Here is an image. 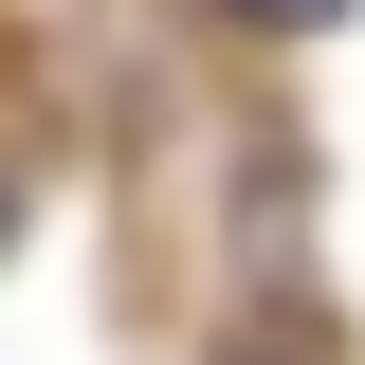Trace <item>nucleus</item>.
I'll list each match as a JSON object with an SVG mask.
<instances>
[{
	"label": "nucleus",
	"instance_id": "nucleus-1",
	"mask_svg": "<svg viewBox=\"0 0 365 365\" xmlns=\"http://www.w3.org/2000/svg\"><path fill=\"white\" fill-rule=\"evenodd\" d=\"M0 256H19V182H0Z\"/></svg>",
	"mask_w": 365,
	"mask_h": 365
}]
</instances>
